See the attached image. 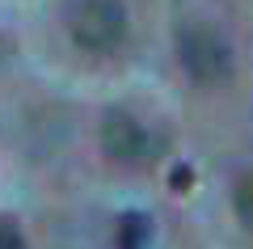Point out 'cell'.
Returning <instances> with one entry per match:
<instances>
[{
	"mask_svg": "<svg viewBox=\"0 0 253 249\" xmlns=\"http://www.w3.org/2000/svg\"><path fill=\"white\" fill-rule=\"evenodd\" d=\"M181 63H186V72L194 80L215 85V80H224L228 72H232V47H228L215 30L194 26V30L181 34Z\"/></svg>",
	"mask_w": 253,
	"mask_h": 249,
	"instance_id": "6da1fadb",
	"label": "cell"
},
{
	"mask_svg": "<svg viewBox=\"0 0 253 249\" xmlns=\"http://www.w3.org/2000/svg\"><path fill=\"white\" fill-rule=\"evenodd\" d=\"M123 30H126V13H123L118 0H89V4L76 13L72 34H76V43L89 47V51H110V47L123 38Z\"/></svg>",
	"mask_w": 253,
	"mask_h": 249,
	"instance_id": "7a4b0ae2",
	"label": "cell"
},
{
	"mask_svg": "<svg viewBox=\"0 0 253 249\" xmlns=\"http://www.w3.org/2000/svg\"><path fill=\"white\" fill-rule=\"evenodd\" d=\"M101 144H106V152L114 160H123V165H144L156 152V140L131 114H106V123H101Z\"/></svg>",
	"mask_w": 253,
	"mask_h": 249,
	"instance_id": "3957f363",
	"label": "cell"
},
{
	"mask_svg": "<svg viewBox=\"0 0 253 249\" xmlns=\"http://www.w3.org/2000/svg\"><path fill=\"white\" fill-rule=\"evenodd\" d=\"M148 232H152L148 215L126 211L123 220H118V249H144V245H148Z\"/></svg>",
	"mask_w": 253,
	"mask_h": 249,
	"instance_id": "277c9868",
	"label": "cell"
},
{
	"mask_svg": "<svg viewBox=\"0 0 253 249\" xmlns=\"http://www.w3.org/2000/svg\"><path fill=\"white\" fill-rule=\"evenodd\" d=\"M232 203H236V215H241V220L253 228V173H249V178H241V186H236Z\"/></svg>",
	"mask_w": 253,
	"mask_h": 249,
	"instance_id": "5b68a950",
	"label": "cell"
},
{
	"mask_svg": "<svg viewBox=\"0 0 253 249\" xmlns=\"http://www.w3.org/2000/svg\"><path fill=\"white\" fill-rule=\"evenodd\" d=\"M0 249H26V241H21V228L13 220H0Z\"/></svg>",
	"mask_w": 253,
	"mask_h": 249,
	"instance_id": "8992f818",
	"label": "cell"
},
{
	"mask_svg": "<svg viewBox=\"0 0 253 249\" xmlns=\"http://www.w3.org/2000/svg\"><path fill=\"white\" fill-rule=\"evenodd\" d=\"M173 186L186 190V186H190V169H173Z\"/></svg>",
	"mask_w": 253,
	"mask_h": 249,
	"instance_id": "52a82bcc",
	"label": "cell"
}]
</instances>
